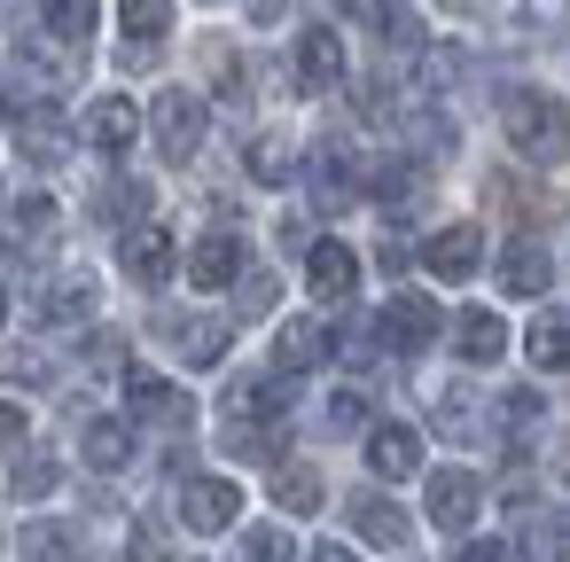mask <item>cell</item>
Here are the masks:
<instances>
[{"label": "cell", "instance_id": "1", "mask_svg": "<svg viewBox=\"0 0 570 562\" xmlns=\"http://www.w3.org/2000/svg\"><path fill=\"white\" fill-rule=\"evenodd\" d=\"M500 126L515 141V157H531V165H562L570 157V110L554 95H508L500 102Z\"/></svg>", "mask_w": 570, "mask_h": 562}, {"label": "cell", "instance_id": "2", "mask_svg": "<svg viewBox=\"0 0 570 562\" xmlns=\"http://www.w3.org/2000/svg\"><path fill=\"white\" fill-rule=\"evenodd\" d=\"M149 134H157V157H165V165H188V157L204 149V102H196L188 87H165V95L149 102Z\"/></svg>", "mask_w": 570, "mask_h": 562}, {"label": "cell", "instance_id": "3", "mask_svg": "<svg viewBox=\"0 0 570 562\" xmlns=\"http://www.w3.org/2000/svg\"><path fill=\"white\" fill-rule=\"evenodd\" d=\"M375 336L391 344V352H430V336H438V305L430 297H414V289H399L391 305H383V321H375Z\"/></svg>", "mask_w": 570, "mask_h": 562}, {"label": "cell", "instance_id": "4", "mask_svg": "<svg viewBox=\"0 0 570 562\" xmlns=\"http://www.w3.org/2000/svg\"><path fill=\"white\" fill-rule=\"evenodd\" d=\"M235 515H243V492H235L227 476H196V484H180V523H188L196 539L227 531Z\"/></svg>", "mask_w": 570, "mask_h": 562}, {"label": "cell", "instance_id": "5", "mask_svg": "<svg viewBox=\"0 0 570 562\" xmlns=\"http://www.w3.org/2000/svg\"><path fill=\"white\" fill-rule=\"evenodd\" d=\"M476 507H484V484H476L469 469H438V476H430V523H438V531H469Z\"/></svg>", "mask_w": 570, "mask_h": 562}, {"label": "cell", "instance_id": "6", "mask_svg": "<svg viewBox=\"0 0 570 562\" xmlns=\"http://www.w3.org/2000/svg\"><path fill=\"white\" fill-rule=\"evenodd\" d=\"M79 134H87L102 157H126V149H134V134H141V110H134L126 95H102V102H87Z\"/></svg>", "mask_w": 570, "mask_h": 562}, {"label": "cell", "instance_id": "7", "mask_svg": "<svg viewBox=\"0 0 570 562\" xmlns=\"http://www.w3.org/2000/svg\"><path fill=\"white\" fill-rule=\"evenodd\" d=\"M422 266H430L438 282H469V274L484 266V235H476V227H438V235L422 243Z\"/></svg>", "mask_w": 570, "mask_h": 562}, {"label": "cell", "instance_id": "8", "mask_svg": "<svg viewBox=\"0 0 570 562\" xmlns=\"http://www.w3.org/2000/svg\"><path fill=\"white\" fill-rule=\"evenodd\" d=\"M126 406H134V422H173V430L196 414V406H188V391H173V383H165V375H149V367H134V375H126Z\"/></svg>", "mask_w": 570, "mask_h": 562}, {"label": "cell", "instance_id": "9", "mask_svg": "<svg viewBox=\"0 0 570 562\" xmlns=\"http://www.w3.org/2000/svg\"><path fill=\"white\" fill-rule=\"evenodd\" d=\"M336 79H344V40H336L328 24H313V32L297 40V87H305V95H328Z\"/></svg>", "mask_w": 570, "mask_h": 562}, {"label": "cell", "instance_id": "10", "mask_svg": "<svg viewBox=\"0 0 570 562\" xmlns=\"http://www.w3.org/2000/svg\"><path fill=\"white\" fill-rule=\"evenodd\" d=\"M305 282H313V297H321V305H344V297L360 289V258H352L344 243H313V258H305Z\"/></svg>", "mask_w": 570, "mask_h": 562}, {"label": "cell", "instance_id": "11", "mask_svg": "<svg viewBox=\"0 0 570 562\" xmlns=\"http://www.w3.org/2000/svg\"><path fill=\"white\" fill-rule=\"evenodd\" d=\"M336 352V336L321 328V321H282V336H274V375H305V367H321Z\"/></svg>", "mask_w": 570, "mask_h": 562}, {"label": "cell", "instance_id": "12", "mask_svg": "<svg viewBox=\"0 0 570 562\" xmlns=\"http://www.w3.org/2000/svg\"><path fill=\"white\" fill-rule=\"evenodd\" d=\"M367 469L391 476V484L414 476V469H422V437H414L406 422H375V430H367Z\"/></svg>", "mask_w": 570, "mask_h": 562}, {"label": "cell", "instance_id": "13", "mask_svg": "<svg viewBox=\"0 0 570 562\" xmlns=\"http://www.w3.org/2000/svg\"><path fill=\"white\" fill-rule=\"evenodd\" d=\"M126 274H134L141 289H165V282H173V235H165V227H134V235H126Z\"/></svg>", "mask_w": 570, "mask_h": 562}, {"label": "cell", "instance_id": "14", "mask_svg": "<svg viewBox=\"0 0 570 562\" xmlns=\"http://www.w3.org/2000/svg\"><path fill=\"white\" fill-rule=\"evenodd\" d=\"M243 274V235H204L196 250H188V282L196 289H227Z\"/></svg>", "mask_w": 570, "mask_h": 562}, {"label": "cell", "instance_id": "15", "mask_svg": "<svg viewBox=\"0 0 570 562\" xmlns=\"http://www.w3.org/2000/svg\"><path fill=\"white\" fill-rule=\"evenodd\" d=\"M547 282H554V258H547L539 243H508V258H500V289H508V297H547Z\"/></svg>", "mask_w": 570, "mask_h": 562}, {"label": "cell", "instance_id": "16", "mask_svg": "<svg viewBox=\"0 0 570 562\" xmlns=\"http://www.w3.org/2000/svg\"><path fill=\"white\" fill-rule=\"evenodd\" d=\"M352 531L367 539V546H406L414 531H406V507H391L383 492H360L352 500Z\"/></svg>", "mask_w": 570, "mask_h": 562}, {"label": "cell", "instance_id": "17", "mask_svg": "<svg viewBox=\"0 0 570 562\" xmlns=\"http://www.w3.org/2000/svg\"><path fill=\"white\" fill-rule=\"evenodd\" d=\"M367 32H375L391 56H422V48H430L422 17H414V9H391V0H375V9H367Z\"/></svg>", "mask_w": 570, "mask_h": 562}, {"label": "cell", "instance_id": "18", "mask_svg": "<svg viewBox=\"0 0 570 562\" xmlns=\"http://www.w3.org/2000/svg\"><path fill=\"white\" fill-rule=\"evenodd\" d=\"M40 313H48L56 328L95 321V274H56V282H48V297H40Z\"/></svg>", "mask_w": 570, "mask_h": 562}, {"label": "cell", "instance_id": "19", "mask_svg": "<svg viewBox=\"0 0 570 562\" xmlns=\"http://www.w3.org/2000/svg\"><path fill=\"white\" fill-rule=\"evenodd\" d=\"M352 196H360L352 157H344V149H321V157H313V204H321V211H344Z\"/></svg>", "mask_w": 570, "mask_h": 562}, {"label": "cell", "instance_id": "20", "mask_svg": "<svg viewBox=\"0 0 570 562\" xmlns=\"http://www.w3.org/2000/svg\"><path fill=\"white\" fill-rule=\"evenodd\" d=\"M173 344H180V359H188V367H219V359H227V344H235V328H227V321H180V328H173Z\"/></svg>", "mask_w": 570, "mask_h": 562}, {"label": "cell", "instance_id": "21", "mask_svg": "<svg viewBox=\"0 0 570 562\" xmlns=\"http://www.w3.org/2000/svg\"><path fill=\"white\" fill-rule=\"evenodd\" d=\"M453 344H461L469 367H484V359L508 352V328H500V313H461V321H453Z\"/></svg>", "mask_w": 570, "mask_h": 562}, {"label": "cell", "instance_id": "22", "mask_svg": "<svg viewBox=\"0 0 570 562\" xmlns=\"http://www.w3.org/2000/svg\"><path fill=\"white\" fill-rule=\"evenodd\" d=\"M24 562H87V539L71 523H24Z\"/></svg>", "mask_w": 570, "mask_h": 562}, {"label": "cell", "instance_id": "23", "mask_svg": "<svg viewBox=\"0 0 570 562\" xmlns=\"http://www.w3.org/2000/svg\"><path fill=\"white\" fill-rule=\"evenodd\" d=\"M523 352H531V367H570V313H539L523 328Z\"/></svg>", "mask_w": 570, "mask_h": 562}, {"label": "cell", "instance_id": "24", "mask_svg": "<svg viewBox=\"0 0 570 562\" xmlns=\"http://www.w3.org/2000/svg\"><path fill=\"white\" fill-rule=\"evenodd\" d=\"M118 24H126V48H157L173 32V0H118Z\"/></svg>", "mask_w": 570, "mask_h": 562}, {"label": "cell", "instance_id": "25", "mask_svg": "<svg viewBox=\"0 0 570 562\" xmlns=\"http://www.w3.org/2000/svg\"><path fill=\"white\" fill-rule=\"evenodd\" d=\"M282 406H289V383H282V375H266V383H235V391H227V414H235V422H250V414L274 422Z\"/></svg>", "mask_w": 570, "mask_h": 562}, {"label": "cell", "instance_id": "26", "mask_svg": "<svg viewBox=\"0 0 570 562\" xmlns=\"http://www.w3.org/2000/svg\"><path fill=\"white\" fill-rule=\"evenodd\" d=\"M79 453H87V469H126L134 461V430L126 422H87Z\"/></svg>", "mask_w": 570, "mask_h": 562}, {"label": "cell", "instance_id": "27", "mask_svg": "<svg viewBox=\"0 0 570 562\" xmlns=\"http://www.w3.org/2000/svg\"><path fill=\"white\" fill-rule=\"evenodd\" d=\"M17 149H24L32 165H56V157H63V126H56V110H24V118H17Z\"/></svg>", "mask_w": 570, "mask_h": 562}, {"label": "cell", "instance_id": "28", "mask_svg": "<svg viewBox=\"0 0 570 562\" xmlns=\"http://www.w3.org/2000/svg\"><path fill=\"white\" fill-rule=\"evenodd\" d=\"M274 507H289V515H313V507H321V469H305V461L274 469Z\"/></svg>", "mask_w": 570, "mask_h": 562}, {"label": "cell", "instance_id": "29", "mask_svg": "<svg viewBox=\"0 0 570 562\" xmlns=\"http://www.w3.org/2000/svg\"><path fill=\"white\" fill-rule=\"evenodd\" d=\"M40 17H48V32L71 40V48L95 40V0H40Z\"/></svg>", "mask_w": 570, "mask_h": 562}, {"label": "cell", "instance_id": "30", "mask_svg": "<svg viewBox=\"0 0 570 562\" xmlns=\"http://www.w3.org/2000/svg\"><path fill=\"white\" fill-rule=\"evenodd\" d=\"M56 476H63V469H56V453H24V461H17V476H9V492H17V500H48V492H56Z\"/></svg>", "mask_w": 570, "mask_h": 562}, {"label": "cell", "instance_id": "31", "mask_svg": "<svg viewBox=\"0 0 570 562\" xmlns=\"http://www.w3.org/2000/svg\"><path fill=\"white\" fill-rule=\"evenodd\" d=\"M141 211H149V188L141 180H110L102 188V219H141Z\"/></svg>", "mask_w": 570, "mask_h": 562}, {"label": "cell", "instance_id": "32", "mask_svg": "<svg viewBox=\"0 0 570 562\" xmlns=\"http://www.w3.org/2000/svg\"><path fill=\"white\" fill-rule=\"evenodd\" d=\"M243 562H289V531H282V523L243 531Z\"/></svg>", "mask_w": 570, "mask_h": 562}, {"label": "cell", "instance_id": "33", "mask_svg": "<svg viewBox=\"0 0 570 562\" xmlns=\"http://www.w3.org/2000/svg\"><path fill=\"white\" fill-rule=\"evenodd\" d=\"M250 172H258L266 188H274V180H289V141H274V134H266V141H250Z\"/></svg>", "mask_w": 570, "mask_h": 562}, {"label": "cell", "instance_id": "34", "mask_svg": "<svg viewBox=\"0 0 570 562\" xmlns=\"http://www.w3.org/2000/svg\"><path fill=\"white\" fill-rule=\"evenodd\" d=\"M17 227H24L32 243H48V235H56V204H48V196H24V204H17Z\"/></svg>", "mask_w": 570, "mask_h": 562}, {"label": "cell", "instance_id": "35", "mask_svg": "<svg viewBox=\"0 0 570 562\" xmlns=\"http://www.w3.org/2000/svg\"><path fill=\"white\" fill-rule=\"evenodd\" d=\"M328 422H336V430L367 422V398H360V391H336V398H328Z\"/></svg>", "mask_w": 570, "mask_h": 562}, {"label": "cell", "instance_id": "36", "mask_svg": "<svg viewBox=\"0 0 570 562\" xmlns=\"http://www.w3.org/2000/svg\"><path fill=\"white\" fill-rule=\"evenodd\" d=\"M539 414H547V406H539V391H515V398H508V430H531Z\"/></svg>", "mask_w": 570, "mask_h": 562}, {"label": "cell", "instance_id": "37", "mask_svg": "<svg viewBox=\"0 0 570 562\" xmlns=\"http://www.w3.org/2000/svg\"><path fill=\"white\" fill-rule=\"evenodd\" d=\"M17 445H24V406L0 398V453H17Z\"/></svg>", "mask_w": 570, "mask_h": 562}, {"label": "cell", "instance_id": "38", "mask_svg": "<svg viewBox=\"0 0 570 562\" xmlns=\"http://www.w3.org/2000/svg\"><path fill=\"white\" fill-rule=\"evenodd\" d=\"M9 375H17V383H40L48 359H40V352H9Z\"/></svg>", "mask_w": 570, "mask_h": 562}, {"label": "cell", "instance_id": "39", "mask_svg": "<svg viewBox=\"0 0 570 562\" xmlns=\"http://www.w3.org/2000/svg\"><path fill=\"white\" fill-rule=\"evenodd\" d=\"M453 562H508V546H492V539H469Z\"/></svg>", "mask_w": 570, "mask_h": 562}, {"label": "cell", "instance_id": "40", "mask_svg": "<svg viewBox=\"0 0 570 562\" xmlns=\"http://www.w3.org/2000/svg\"><path fill=\"white\" fill-rule=\"evenodd\" d=\"M282 9H289V0H250V17H258V24H274Z\"/></svg>", "mask_w": 570, "mask_h": 562}, {"label": "cell", "instance_id": "41", "mask_svg": "<svg viewBox=\"0 0 570 562\" xmlns=\"http://www.w3.org/2000/svg\"><path fill=\"white\" fill-rule=\"evenodd\" d=\"M313 562H352V554L344 546H313Z\"/></svg>", "mask_w": 570, "mask_h": 562}, {"label": "cell", "instance_id": "42", "mask_svg": "<svg viewBox=\"0 0 570 562\" xmlns=\"http://www.w3.org/2000/svg\"><path fill=\"white\" fill-rule=\"evenodd\" d=\"M554 469H562V484H570V437H562V453H554Z\"/></svg>", "mask_w": 570, "mask_h": 562}, {"label": "cell", "instance_id": "43", "mask_svg": "<svg viewBox=\"0 0 570 562\" xmlns=\"http://www.w3.org/2000/svg\"><path fill=\"white\" fill-rule=\"evenodd\" d=\"M0 321H9V297H0Z\"/></svg>", "mask_w": 570, "mask_h": 562}]
</instances>
